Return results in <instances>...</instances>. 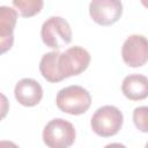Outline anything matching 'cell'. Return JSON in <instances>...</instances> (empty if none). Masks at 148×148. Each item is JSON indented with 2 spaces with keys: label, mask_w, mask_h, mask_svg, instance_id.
I'll return each mask as SVG.
<instances>
[{
  "label": "cell",
  "mask_w": 148,
  "mask_h": 148,
  "mask_svg": "<svg viewBox=\"0 0 148 148\" xmlns=\"http://www.w3.org/2000/svg\"><path fill=\"white\" fill-rule=\"evenodd\" d=\"M57 106L60 111L79 116L88 111L91 105V96L89 91L77 84H72L60 89L56 97Z\"/></svg>",
  "instance_id": "obj_1"
},
{
  "label": "cell",
  "mask_w": 148,
  "mask_h": 148,
  "mask_svg": "<svg viewBox=\"0 0 148 148\" xmlns=\"http://www.w3.org/2000/svg\"><path fill=\"white\" fill-rule=\"evenodd\" d=\"M124 123L121 111L113 105H104L95 111L91 117L90 126L95 134L102 138L116 135Z\"/></svg>",
  "instance_id": "obj_2"
},
{
  "label": "cell",
  "mask_w": 148,
  "mask_h": 148,
  "mask_svg": "<svg viewBox=\"0 0 148 148\" xmlns=\"http://www.w3.org/2000/svg\"><path fill=\"white\" fill-rule=\"evenodd\" d=\"M40 37L47 47L59 50L72 42V29L65 18L60 16H51L43 23Z\"/></svg>",
  "instance_id": "obj_3"
},
{
  "label": "cell",
  "mask_w": 148,
  "mask_h": 148,
  "mask_svg": "<svg viewBox=\"0 0 148 148\" xmlns=\"http://www.w3.org/2000/svg\"><path fill=\"white\" fill-rule=\"evenodd\" d=\"M75 128L73 124L56 118L50 120L43 130V141L50 148H67L75 141Z\"/></svg>",
  "instance_id": "obj_4"
},
{
  "label": "cell",
  "mask_w": 148,
  "mask_h": 148,
  "mask_svg": "<svg viewBox=\"0 0 148 148\" xmlns=\"http://www.w3.org/2000/svg\"><path fill=\"white\" fill-rule=\"evenodd\" d=\"M89 52L81 46H72L60 53L59 65L62 75L66 77L79 75L84 72L90 64Z\"/></svg>",
  "instance_id": "obj_5"
},
{
  "label": "cell",
  "mask_w": 148,
  "mask_h": 148,
  "mask_svg": "<svg viewBox=\"0 0 148 148\" xmlns=\"http://www.w3.org/2000/svg\"><path fill=\"white\" fill-rule=\"evenodd\" d=\"M123 14V3L120 0H91L89 5V15L92 21L99 25L114 24Z\"/></svg>",
  "instance_id": "obj_6"
},
{
  "label": "cell",
  "mask_w": 148,
  "mask_h": 148,
  "mask_svg": "<svg viewBox=\"0 0 148 148\" xmlns=\"http://www.w3.org/2000/svg\"><path fill=\"white\" fill-rule=\"evenodd\" d=\"M121 57L130 67H141L148 61V38L142 35H132L123 44Z\"/></svg>",
  "instance_id": "obj_7"
},
{
  "label": "cell",
  "mask_w": 148,
  "mask_h": 148,
  "mask_svg": "<svg viewBox=\"0 0 148 148\" xmlns=\"http://www.w3.org/2000/svg\"><path fill=\"white\" fill-rule=\"evenodd\" d=\"M14 95L16 101L21 105L31 108L37 105L42 101L43 88L38 81L30 77H24L16 83Z\"/></svg>",
  "instance_id": "obj_8"
},
{
  "label": "cell",
  "mask_w": 148,
  "mask_h": 148,
  "mask_svg": "<svg viewBox=\"0 0 148 148\" xmlns=\"http://www.w3.org/2000/svg\"><path fill=\"white\" fill-rule=\"evenodd\" d=\"M17 20V10L7 6L0 7V45L1 53L10 50L14 43V28Z\"/></svg>",
  "instance_id": "obj_9"
},
{
  "label": "cell",
  "mask_w": 148,
  "mask_h": 148,
  "mask_svg": "<svg viewBox=\"0 0 148 148\" xmlns=\"http://www.w3.org/2000/svg\"><path fill=\"white\" fill-rule=\"evenodd\" d=\"M124 96L131 101H142L148 97V77L141 74H130L121 83Z\"/></svg>",
  "instance_id": "obj_10"
},
{
  "label": "cell",
  "mask_w": 148,
  "mask_h": 148,
  "mask_svg": "<svg viewBox=\"0 0 148 148\" xmlns=\"http://www.w3.org/2000/svg\"><path fill=\"white\" fill-rule=\"evenodd\" d=\"M60 53L61 52H59L58 50L47 52L42 57L39 62V71L42 76L51 83L60 82L65 79V76L60 71V65H59Z\"/></svg>",
  "instance_id": "obj_11"
},
{
  "label": "cell",
  "mask_w": 148,
  "mask_h": 148,
  "mask_svg": "<svg viewBox=\"0 0 148 148\" xmlns=\"http://www.w3.org/2000/svg\"><path fill=\"white\" fill-rule=\"evenodd\" d=\"M13 6L22 17H32L40 13L44 0H13Z\"/></svg>",
  "instance_id": "obj_12"
},
{
  "label": "cell",
  "mask_w": 148,
  "mask_h": 148,
  "mask_svg": "<svg viewBox=\"0 0 148 148\" xmlns=\"http://www.w3.org/2000/svg\"><path fill=\"white\" fill-rule=\"evenodd\" d=\"M133 121L140 132L148 133V106L135 108L133 111Z\"/></svg>",
  "instance_id": "obj_13"
},
{
  "label": "cell",
  "mask_w": 148,
  "mask_h": 148,
  "mask_svg": "<svg viewBox=\"0 0 148 148\" xmlns=\"http://www.w3.org/2000/svg\"><path fill=\"white\" fill-rule=\"evenodd\" d=\"M141 1V3L146 7V8H148V0H140Z\"/></svg>",
  "instance_id": "obj_14"
},
{
  "label": "cell",
  "mask_w": 148,
  "mask_h": 148,
  "mask_svg": "<svg viewBox=\"0 0 148 148\" xmlns=\"http://www.w3.org/2000/svg\"><path fill=\"white\" fill-rule=\"evenodd\" d=\"M146 147H147V148H148V142H147V143H146Z\"/></svg>",
  "instance_id": "obj_15"
}]
</instances>
